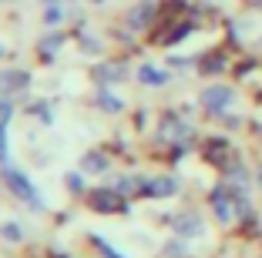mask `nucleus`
<instances>
[{
  "mask_svg": "<svg viewBox=\"0 0 262 258\" xmlns=\"http://www.w3.org/2000/svg\"><path fill=\"white\" fill-rule=\"evenodd\" d=\"M91 205L94 212H121V198H118L115 188H98L91 191Z\"/></svg>",
  "mask_w": 262,
  "mask_h": 258,
  "instance_id": "nucleus-3",
  "label": "nucleus"
},
{
  "mask_svg": "<svg viewBox=\"0 0 262 258\" xmlns=\"http://www.w3.org/2000/svg\"><path fill=\"white\" fill-rule=\"evenodd\" d=\"M7 154H10V145H7V128H0V165L7 161Z\"/></svg>",
  "mask_w": 262,
  "mask_h": 258,
  "instance_id": "nucleus-18",
  "label": "nucleus"
},
{
  "mask_svg": "<svg viewBox=\"0 0 262 258\" xmlns=\"http://www.w3.org/2000/svg\"><path fill=\"white\" fill-rule=\"evenodd\" d=\"M232 98H235V91H232V87H225V84H212V87H205V91H202V104H205L208 114L229 111Z\"/></svg>",
  "mask_w": 262,
  "mask_h": 258,
  "instance_id": "nucleus-2",
  "label": "nucleus"
},
{
  "mask_svg": "<svg viewBox=\"0 0 262 258\" xmlns=\"http://www.w3.org/2000/svg\"><path fill=\"white\" fill-rule=\"evenodd\" d=\"M10 118H14V101H7V94L0 98V128H7Z\"/></svg>",
  "mask_w": 262,
  "mask_h": 258,
  "instance_id": "nucleus-13",
  "label": "nucleus"
},
{
  "mask_svg": "<svg viewBox=\"0 0 262 258\" xmlns=\"http://www.w3.org/2000/svg\"><path fill=\"white\" fill-rule=\"evenodd\" d=\"M94 4H104V0H94Z\"/></svg>",
  "mask_w": 262,
  "mask_h": 258,
  "instance_id": "nucleus-22",
  "label": "nucleus"
},
{
  "mask_svg": "<svg viewBox=\"0 0 262 258\" xmlns=\"http://www.w3.org/2000/svg\"><path fill=\"white\" fill-rule=\"evenodd\" d=\"M178 191V178L162 175V178H148V195L151 198H171Z\"/></svg>",
  "mask_w": 262,
  "mask_h": 258,
  "instance_id": "nucleus-4",
  "label": "nucleus"
},
{
  "mask_svg": "<svg viewBox=\"0 0 262 258\" xmlns=\"http://www.w3.org/2000/svg\"><path fill=\"white\" fill-rule=\"evenodd\" d=\"M148 17H151V7H148V4H141L138 10H131V14H128V24H131V27H145Z\"/></svg>",
  "mask_w": 262,
  "mask_h": 258,
  "instance_id": "nucleus-12",
  "label": "nucleus"
},
{
  "mask_svg": "<svg viewBox=\"0 0 262 258\" xmlns=\"http://www.w3.org/2000/svg\"><path fill=\"white\" fill-rule=\"evenodd\" d=\"M61 40H64L61 34H57V37H47V40H44V54H47V57H51L54 51H61Z\"/></svg>",
  "mask_w": 262,
  "mask_h": 258,
  "instance_id": "nucleus-17",
  "label": "nucleus"
},
{
  "mask_svg": "<svg viewBox=\"0 0 262 258\" xmlns=\"http://www.w3.org/2000/svg\"><path fill=\"white\" fill-rule=\"evenodd\" d=\"M0 235L7 238V242H20V238H24V231H20V225H17V221H7V225L0 228Z\"/></svg>",
  "mask_w": 262,
  "mask_h": 258,
  "instance_id": "nucleus-14",
  "label": "nucleus"
},
{
  "mask_svg": "<svg viewBox=\"0 0 262 258\" xmlns=\"http://www.w3.org/2000/svg\"><path fill=\"white\" fill-rule=\"evenodd\" d=\"M47 4H61V0H47Z\"/></svg>",
  "mask_w": 262,
  "mask_h": 258,
  "instance_id": "nucleus-21",
  "label": "nucleus"
},
{
  "mask_svg": "<svg viewBox=\"0 0 262 258\" xmlns=\"http://www.w3.org/2000/svg\"><path fill=\"white\" fill-rule=\"evenodd\" d=\"M61 20H64V10L51 4V7H47V17H44V24H47V27H57Z\"/></svg>",
  "mask_w": 262,
  "mask_h": 258,
  "instance_id": "nucleus-15",
  "label": "nucleus"
},
{
  "mask_svg": "<svg viewBox=\"0 0 262 258\" xmlns=\"http://www.w3.org/2000/svg\"><path fill=\"white\" fill-rule=\"evenodd\" d=\"M98 104H101V111H111V114H118L121 111V98H115L111 91H98Z\"/></svg>",
  "mask_w": 262,
  "mask_h": 258,
  "instance_id": "nucleus-10",
  "label": "nucleus"
},
{
  "mask_svg": "<svg viewBox=\"0 0 262 258\" xmlns=\"http://www.w3.org/2000/svg\"><path fill=\"white\" fill-rule=\"evenodd\" d=\"M259 188H262V171H259Z\"/></svg>",
  "mask_w": 262,
  "mask_h": 258,
  "instance_id": "nucleus-20",
  "label": "nucleus"
},
{
  "mask_svg": "<svg viewBox=\"0 0 262 258\" xmlns=\"http://www.w3.org/2000/svg\"><path fill=\"white\" fill-rule=\"evenodd\" d=\"M192 231H195V235H202V218H199L195 212L178 215V218H175V235H182V238H192Z\"/></svg>",
  "mask_w": 262,
  "mask_h": 258,
  "instance_id": "nucleus-6",
  "label": "nucleus"
},
{
  "mask_svg": "<svg viewBox=\"0 0 262 258\" xmlns=\"http://www.w3.org/2000/svg\"><path fill=\"white\" fill-rule=\"evenodd\" d=\"M31 84V74L27 71H4L0 74V91L10 94V91H20V87H27Z\"/></svg>",
  "mask_w": 262,
  "mask_h": 258,
  "instance_id": "nucleus-5",
  "label": "nucleus"
},
{
  "mask_svg": "<svg viewBox=\"0 0 262 258\" xmlns=\"http://www.w3.org/2000/svg\"><path fill=\"white\" fill-rule=\"evenodd\" d=\"M212 212H215V218L222 221H232V208H229V195H225V188H219V191H212Z\"/></svg>",
  "mask_w": 262,
  "mask_h": 258,
  "instance_id": "nucleus-8",
  "label": "nucleus"
},
{
  "mask_svg": "<svg viewBox=\"0 0 262 258\" xmlns=\"http://www.w3.org/2000/svg\"><path fill=\"white\" fill-rule=\"evenodd\" d=\"M138 81L148 84V87H165V84L171 81V74H168V71L151 67V64H145V67H138Z\"/></svg>",
  "mask_w": 262,
  "mask_h": 258,
  "instance_id": "nucleus-7",
  "label": "nucleus"
},
{
  "mask_svg": "<svg viewBox=\"0 0 262 258\" xmlns=\"http://www.w3.org/2000/svg\"><path fill=\"white\" fill-rule=\"evenodd\" d=\"M68 188L74 191V195H77V191H84V178L77 175V171H74V175H68Z\"/></svg>",
  "mask_w": 262,
  "mask_h": 258,
  "instance_id": "nucleus-19",
  "label": "nucleus"
},
{
  "mask_svg": "<svg viewBox=\"0 0 262 258\" xmlns=\"http://www.w3.org/2000/svg\"><path fill=\"white\" fill-rule=\"evenodd\" d=\"M4 184L20 198L24 205H31L34 212H44V198H40V191L34 188V181L27 175H20V171H14V168H7V171H4Z\"/></svg>",
  "mask_w": 262,
  "mask_h": 258,
  "instance_id": "nucleus-1",
  "label": "nucleus"
},
{
  "mask_svg": "<svg viewBox=\"0 0 262 258\" xmlns=\"http://www.w3.org/2000/svg\"><path fill=\"white\" fill-rule=\"evenodd\" d=\"M81 171H91V175H101V171H108V158L101 151H88L81 158Z\"/></svg>",
  "mask_w": 262,
  "mask_h": 258,
  "instance_id": "nucleus-9",
  "label": "nucleus"
},
{
  "mask_svg": "<svg viewBox=\"0 0 262 258\" xmlns=\"http://www.w3.org/2000/svg\"><path fill=\"white\" fill-rule=\"evenodd\" d=\"M94 245H98V248H101V255H104V258H124L121 251H115V248H111L108 242H101V238H94Z\"/></svg>",
  "mask_w": 262,
  "mask_h": 258,
  "instance_id": "nucleus-16",
  "label": "nucleus"
},
{
  "mask_svg": "<svg viewBox=\"0 0 262 258\" xmlns=\"http://www.w3.org/2000/svg\"><path fill=\"white\" fill-rule=\"evenodd\" d=\"M98 74H101V81H121V77H128L124 74V64H104Z\"/></svg>",
  "mask_w": 262,
  "mask_h": 258,
  "instance_id": "nucleus-11",
  "label": "nucleus"
}]
</instances>
